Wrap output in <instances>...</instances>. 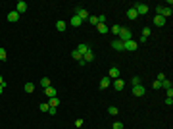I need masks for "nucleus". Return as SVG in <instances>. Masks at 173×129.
Here are the masks:
<instances>
[{"label":"nucleus","instance_id":"nucleus-32","mask_svg":"<svg viewBox=\"0 0 173 129\" xmlns=\"http://www.w3.org/2000/svg\"><path fill=\"white\" fill-rule=\"evenodd\" d=\"M131 85H141V79H139V77H133V79H131Z\"/></svg>","mask_w":173,"mask_h":129},{"label":"nucleus","instance_id":"nucleus-23","mask_svg":"<svg viewBox=\"0 0 173 129\" xmlns=\"http://www.w3.org/2000/svg\"><path fill=\"white\" fill-rule=\"evenodd\" d=\"M117 114H119L117 106H110V108H108V116H117Z\"/></svg>","mask_w":173,"mask_h":129},{"label":"nucleus","instance_id":"nucleus-38","mask_svg":"<svg viewBox=\"0 0 173 129\" xmlns=\"http://www.w3.org/2000/svg\"><path fill=\"white\" fill-rule=\"evenodd\" d=\"M167 98H173V89H167Z\"/></svg>","mask_w":173,"mask_h":129},{"label":"nucleus","instance_id":"nucleus-40","mask_svg":"<svg viewBox=\"0 0 173 129\" xmlns=\"http://www.w3.org/2000/svg\"><path fill=\"white\" fill-rule=\"evenodd\" d=\"M0 85H2V87H6V83H4V77H2V75H0Z\"/></svg>","mask_w":173,"mask_h":129},{"label":"nucleus","instance_id":"nucleus-31","mask_svg":"<svg viewBox=\"0 0 173 129\" xmlns=\"http://www.w3.org/2000/svg\"><path fill=\"white\" fill-rule=\"evenodd\" d=\"M119 29H121V25H114L112 27V33L114 35H119Z\"/></svg>","mask_w":173,"mask_h":129},{"label":"nucleus","instance_id":"nucleus-4","mask_svg":"<svg viewBox=\"0 0 173 129\" xmlns=\"http://www.w3.org/2000/svg\"><path fill=\"white\" fill-rule=\"evenodd\" d=\"M135 10H137V14L139 15H146L148 14V10H150V8H148V4H144V2H139V4H135Z\"/></svg>","mask_w":173,"mask_h":129},{"label":"nucleus","instance_id":"nucleus-17","mask_svg":"<svg viewBox=\"0 0 173 129\" xmlns=\"http://www.w3.org/2000/svg\"><path fill=\"white\" fill-rule=\"evenodd\" d=\"M81 23H83V21H81L77 15H73V18L69 19V25H71V27H81Z\"/></svg>","mask_w":173,"mask_h":129},{"label":"nucleus","instance_id":"nucleus-18","mask_svg":"<svg viewBox=\"0 0 173 129\" xmlns=\"http://www.w3.org/2000/svg\"><path fill=\"white\" fill-rule=\"evenodd\" d=\"M83 60H85L86 64H89V62H92V60H94V52H92V50L85 52V54H83Z\"/></svg>","mask_w":173,"mask_h":129},{"label":"nucleus","instance_id":"nucleus-36","mask_svg":"<svg viewBox=\"0 0 173 129\" xmlns=\"http://www.w3.org/2000/svg\"><path fill=\"white\" fill-rule=\"evenodd\" d=\"M83 123H85V122H83L81 118H79V119H75V127H83Z\"/></svg>","mask_w":173,"mask_h":129},{"label":"nucleus","instance_id":"nucleus-34","mask_svg":"<svg viewBox=\"0 0 173 129\" xmlns=\"http://www.w3.org/2000/svg\"><path fill=\"white\" fill-rule=\"evenodd\" d=\"M152 87H154V91H158V89H162V83H160V81H154V83H152Z\"/></svg>","mask_w":173,"mask_h":129},{"label":"nucleus","instance_id":"nucleus-12","mask_svg":"<svg viewBox=\"0 0 173 129\" xmlns=\"http://www.w3.org/2000/svg\"><path fill=\"white\" fill-rule=\"evenodd\" d=\"M6 18H8V21H12V23H15V21H19V14H18V12H8V15H6Z\"/></svg>","mask_w":173,"mask_h":129},{"label":"nucleus","instance_id":"nucleus-27","mask_svg":"<svg viewBox=\"0 0 173 129\" xmlns=\"http://www.w3.org/2000/svg\"><path fill=\"white\" fill-rule=\"evenodd\" d=\"M23 89H25V92H33V91H35V83H25Z\"/></svg>","mask_w":173,"mask_h":129},{"label":"nucleus","instance_id":"nucleus-3","mask_svg":"<svg viewBox=\"0 0 173 129\" xmlns=\"http://www.w3.org/2000/svg\"><path fill=\"white\" fill-rule=\"evenodd\" d=\"M137 48H139V44H137V41H133V39L123 43V52H135Z\"/></svg>","mask_w":173,"mask_h":129},{"label":"nucleus","instance_id":"nucleus-25","mask_svg":"<svg viewBox=\"0 0 173 129\" xmlns=\"http://www.w3.org/2000/svg\"><path fill=\"white\" fill-rule=\"evenodd\" d=\"M6 58H8V52H6V48H2V46H0V62H4Z\"/></svg>","mask_w":173,"mask_h":129},{"label":"nucleus","instance_id":"nucleus-11","mask_svg":"<svg viewBox=\"0 0 173 129\" xmlns=\"http://www.w3.org/2000/svg\"><path fill=\"white\" fill-rule=\"evenodd\" d=\"M114 89H115V91H123V87H125V81H123V79L121 77H119V79H114Z\"/></svg>","mask_w":173,"mask_h":129},{"label":"nucleus","instance_id":"nucleus-28","mask_svg":"<svg viewBox=\"0 0 173 129\" xmlns=\"http://www.w3.org/2000/svg\"><path fill=\"white\" fill-rule=\"evenodd\" d=\"M71 56H73V60H77V62H81V60H83V54H79L77 50H73V52H71Z\"/></svg>","mask_w":173,"mask_h":129},{"label":"nucleus","instance_id":"nucleus-30","mask_svg":"<svg viewBox=\"0 0 173 129\" xmlns=\"http://www.w3.org/2000/svg\"><path fill=\"white\" fill-rule=\"evenodd\" d=\"M40 110H43V112H48V110H50V104H48V102H43V104H40Z\"/></svg>","mask_w":173,"mask_h":129},{"label":"nucleus","instance_id":"nucleus-19","mask_svg":"<svg viewBox=\"0 0 173 129\" xmlns=\"http://www.w3.org/2000/svg\"><path fill=\"white\" fill-rule=\"evenodd\" d=\"M56 29L60 31V33H64V31L67 29V23L65 21H56Z\"/></svg>","mask_w":173,"mask_h":129},{"label":"nucleus","instance_id":"nucleus-5","mask_svg":"<svg viewBox=\"0 0 173 129\" xmlns=\"http://www.w3.org/2000/svg\"><path fill=\"white\" fill-rule=\"evenodd\" d=\"M75 15L81 19V21H85V19H89V15H90V14L85 10V8H77V10H75Z\"/></svg>","mask_w":173,"mask_h":129},{"label":"nucleus","instance_id":"nucleus-16","mask_svg":"<svg viewBox=\"0 0 173 129\" xmlns=\"http://www.w3.org/2000/svg\"><path fill=\"white\" fill-rule=\"evenodd\" d=\"M44 95H46L48 98H54V96H56V89H54V87L50 85L48 89H44Z\"/></svg>","mask_w":173,"mask_h":129},{"label":"nucleus","instance_id":"nucleus-33","mask_svg":"<svg viewBox=\"0 0 173 129\" xmlns=\"http://www.w3.org/2000/svg\"><path fill=\"white\" fill-rule=\"evenodd\" d=\"M112 129H123V123L121 122H115L114 125H112Z\"/></svg>","mask_w":173,"mask_h":129},{"label":"nucleus","instance_id":"nucleus-9","mask_svg":"<svg viewBox=\"0 0 173 129\" xmlns=\"http://www.w3.org/2000/svg\"><path fill=\"white\" fill-rule=\"evenodd\" d=\"M110 83H112V79H110L108 75H106V77H102V79H100V83H98V87H100L102 91H104V89H108V87H110Z\"/></svg>","mask_w":173,"mask_h":129},{"label":"nucleus","instance_id":"nucleus-6","mask_svg":"<svg viewBox=\"0 0 173 129\" xmlns=\"http://www.w3.org/2000/svg\"><path fill=\"white\" fill-rule=\"evenodd\" d=\"M15 12H18L19 15H21V14H25V12H27V2H23V0H19V2L15 4Z\"/></svg>","mask_w":173,"mask_h":129},{"label":"nucleus","instance_id":"nucleus-37","mask_svg":"<svg viewBox=\"0 0 173 129\" xmlns=\"http://www.w3.org/2000/svg\"><path fill=\"white\" fill-rule=\"evenodd\" d=\"M48 114H50V116H56V114H58V110H56L54 106H50V110H48Z\"/></svg>","mask_w":173,"mask_h":129},{"label":"nucleus","instance_id":"nucleus-21","mask_svg":"<svg viewBox=\"0 0 173 129\" xmlns=\"http://www.w3.org/2000/svg\"><path fill=\"white\" fill-rule=\"evenodd\" d=\"M50 85H52V81L48 77H43V79H40V87H43V89H48Z\"/></svg>","mask_w":173,"mask_h":129},{"label":"nucleus","instance_id":"nucleus-26","mask_svg":"<svg viewBox=\"0 0 173 129\" xmlns=\"http://www.w3.org/2000/svg\"><path fill=\"white\" fill-rule=\"evenodd\" d=\"M162 87L167 91V89H171V87H173V83L169 81V79H163V81H162Z\"/></svg>","mask_w":173,"mask_h":129},{"label":"nucleus","instance_id":"nucleus-10","mask_svg":"<svg viewBox=\"0 0 173 129\" xmlns=\"http://www.w3.org/2000/svg\"><path fill=\"white\" fill-rule=\"evenodd\" d=\"M119 67H110V71H108V77L110 79H119Z\"/></svg>","mask_w":173,"mask_h":129},{"label":"nucleus","instance_id":"nucleus-2","mask_svg":"<svg viewBox=\"0 0 173 129\" xmlns=\"http://www.w3.org/2000/svg\"><path fill=\"white\" fill-rule=\"evenodd\" d=\"M156 12H158V15H162V18H171V14H173V10H171V6H156Z\"/></svg>","mask_w":173,"mask_h":129},{"label":"nucleus","instance_id":"nucleus-22","mask_svg":"<svg viewBox=\"0 0 173 129\" xmlns=\"http://www.w3.org/2000/svg\"><path fill=\"white\" fill-rule=\"evenodd\" d=\"M48 104L54 106V108H58V106H60V98H56V96H54V98H48Z\"/></svg>","mask_w":173,"mask_h":129},{"label":"nucleus","instance_id":"nucleus-41","mask_svg":"<svg viewBox=\"0 0 173 129\" xmlns=\"http://www.w3.org/2000/svg\"><path fill=\"white\" fill-rule=\"evenodd\" d=\"M2 92H4V87H2V85H0V95H2Z\"/></svg>","mask_w":173,"mask_h":129},{"label":"nucleus","instance_id":"nucleus-15","mask_svg":"<svg viewBox=\"0 0 173 129\" xmlns=\"http://www.w3.org/2000/svg\"><path fill=\"white\" fill-rule=\"evenodd\" d=\"M112 48H114V50H119V52H123V43L119 41V39H115V41H112Z\"/></svg>","mask_w":173,"mask_h":129},{"label":"nucleus","instance_id":"nucleus-35","mask_svg":"<svg viewBox=\"0 0 173 129\" xmlns=\"http://www.w3.org/2000/svg\"><path fill=\"white\" fill-rule=\"evenodd\" d=\"M163 79H167V77H166V73H158V79H156V81H160V83H162Z\"/></svg>","mask_w":173,"mask_h":129},{"label":"nucleus","instance_id":"nucleus-20","mask_svg":"<svg viewBox=\"0 0 173 129\" xmlns=\"http://www.w3.org/2000/svg\"><path fill=\"white\" fill-rule=\"evenodd\" d=\"M96 31H98V33H102V35L108 33V25H106V23H98V25H96Z\"/></svg>","mask_w":173,"mask_h":129},{"label":"nucleus","instance_id":"nucleus-8","mask_svg":"<svg viewBox=\"0 0 173 129\" xmlns=\"http://www.w3.org/2000/svg\"><path fill=\"white\" fill-rule=\"evenodd\" d=\"M166 21H167V19L162 18V15H158V14L154 15V25L156 27H163V25H166Z\"/></svg>","mask_w":173,"mask_h":129},{"label":"nucleus","instance_id":"nucleus-7","mask_svg":"<svg viewBox=\"0 0 173 129\" xmlns=\"http://www.w3.org/2000/svg\"><path fill=\"white\" fill-rule=\"evenodd\" d=\"M144 92H146V89H144L142 85H135V87H133V95L139 96V98H141V96H144Z\"/></svg>","mask_w":173,"mask_h":129},{"label":"nucleus","instance_id":"nucleus-1","mask_svg":"<svg viewBox=\"0 0 173 129\" xmlns=\"http://www.w3.org/2000/svg\"><path fill=\"white\" fill-rule=\"evenodd\" d=\"M117 37H119V41H121V43H125V41H131V39H133V33H131L129 27H121Z\"/></svg>","mask_w":173,"mask_h":129},{"label":"nucleus","instance_id":"nucleus-13","mask_svg":"<svg viewBox=\"0 0 173 129\" xmlns=\"http://www.w3.org/2000/svg\"><path fill=\"white\" fill-rule=\"evenodd\" d=\"M127 18H129V19H131V21H135V19H137V18H139V14H137V10H135V8H133V6H131V8H129V10H127Z\"/></svg>","mask_w":173,"mask_h":129},{"label":"nucleus","instance_id":"nucleus-29","mask_svg":"<svg viewBox=\"0 0 173 129\" xmlns=\"http://www.w3.org/2000/svg\"><path fill=\"white\" fill-rule=\"evenodd\" d=\"M150 35H152V29H150V27H144V29H142V37H144V39H148Z\"/></svg>","mask_w":173,"mask_h":129},{"label":"nucleus","instance_id":"nucleus-14","mask_svg":"<svg viewBox=\"0 0 173 129\" xmlns=\"http://www.w3.org/2000/svg\"><path fill=\"white\" fill-rule=\"evenodd\" d=\"M75 50L79 52V54H85V52H89V50H90V48H89V44H86V43H81V44H77Z\"/></svg>","mask_w":173,"mask_h":129},{"label":"nucleus","instance_id":"nucleus-39","mask_svg":"<svg viewBox=\"0 0 173 129\" xmlns=\"http://www.w3.org/2000/svg\"><path fill=\"white\" fill-rule=\"evenodd\" d=\"M166 104H167V106H171V104H173V98H167V96H166Z\"/></svg>","mask_w":173,"mask_h":129},{"label":"nucleus","instance_id":"nucleus-24","mask_svg":"<svg viewBox=\"0 0 173 129\" xmlns=\"http://www.w3.org/2000/svg\"><path fill=\"white\" fill-rule=\"evenodd\" d=\"M86 21L90 23V25H98V15H89V19Z\"/></svg>","mask_w":173,"mask_h":129}]
</instances>
